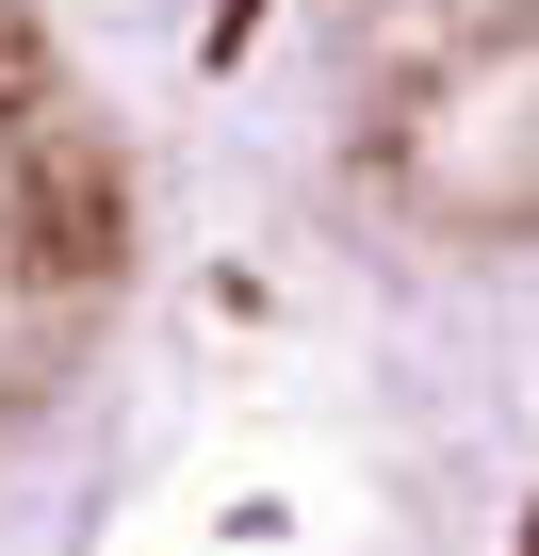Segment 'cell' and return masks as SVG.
<instances>
[{
    "label": "cell",
    "mask_w": 539,
    "mask_h": 556,
    "mask_svg": "<svg viewBox=\"0 0 539 556\" xmlns=\"http://www.w3.org/2000/svg\"><path fill=\"white\" fill-rule=\"evenodd\" d=\"M311 115L360 213L539 245V0H311Z\"/></svg>",
    "instance_id": "6da1fadb"
},
{
    "label": "cell",
    "mask_w": 539,
    "mask_h": 556,
    "mask_svg": "<svg viewBox=\"0 0 539 556\" xmlns=\"http://www.w3.org/2000/svg\"><path fill=\"white\" fill-rule=\"evenodd\" d=\"M115 245H131L115 131H99L82 66L0 0V458L66 409V377L115 312Z\"/></svg>",
    "instance_id": "7a4b0ae2"
}]
</instances>
